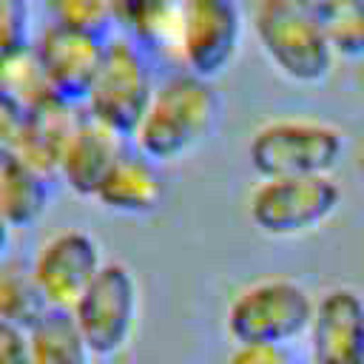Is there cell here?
Listing matches in <instances>:
<instances>
[{
	"label": "cell",
	"mask_w": 364,
	"mask_h": 364,
	"mask_svg": "<svg viewBox=\"0 0 364 364\" xmlns=\"http://www.w3.org/2000/svg\"><path fill=\"white\" fill-rule=\"evenodd\" d=\"M222 114L225 100L216 80L176 65L159 74L156 91L128 142L165 168L208 145L222 125Z\"/></svg>",
	"instance_id": "6da1fadb"
},
{
	"label": "cell",
	"mask_w": 364,
	"mask_h": 364,
	"mask_svg": "<svg viewBox=\"0 0 364 364\" xmlns=\"http://www.w3.org/2000/svg\"><path fill=\"white\" fill-rule=\"evenodd\" d=\"M316 296L293 276H262L239 290L225 304V333L233 344L293 347L307 336Z\"/></svg>",
	"instance_id": "7a4b0ae2"
},
{
	"label": "cell",
	"mask_w": 364,
	"mask_h": 364,
	"mask_svg": "<svg viewBox=\"0 0 364 364\" xmlns=\"http://www.w3.org/2000/svg\"><path fill=\"white\" fill-rule=\"evenodd\" d=\"M250 34L264 63L293 85H324L338 63L324 34L293 0H256Z\"/></svg>",
	"instance_id": "3957f363"
},
{
	"label": "cell",
	"mask_w": 364,
	"mask_h": 364,
	"mask_svg": "<svg viewBox=\"0 0 364 364\" xmlns=\"http://www.w3.org/2000/svg\"><path fill=\"white\" fill-rule=\"evenodd\" d=\"M347 139L336 122L318 117H273L253 128L247 162L259 179L333 173Z\"/></svg>",
	"instance_id": "277c9868"
},
{
	"label": "cell",
	"mask_w": 364,
	"mask_h": 364,
	"mask_svg": "<svg viewBox=\"0 0 364 364\" xmlns=\"http://www.w3.org/2000/svg\"><path fill=\"white\" fill-rule=\"evenodd\" d=\"M341 199L333 173L259 179L247 193V219L259 236L293 242L321 230L338 213Z\"/></svg>",
	"instance_id": "5b68a950"
},
{
	"label": "cell",
	"mask_w": 364,
	"mask_h": 364,
	"mask_svg": "<svg viewBox=\"0 0 364 364\" xmlns=\"http://www.w3.org/2000/svg\"><path fill=\"white\" fill-rule=\"evenodd\" d=\"M159 82L156 57L119 34H108L102 63L85 94L82 111L131 139Z\"/></svg>",
	"instance_id": "8992f818"
},
{
	"label": "cell",
	"mask_w": 364,
	"mask_h": 364,
	"mask_svg": "<svg viewBox=\"0 0 364 364\" xmlns=\"http://www.w3.org/2000/svg\"><path fill=\"white\" fill-rule=\"evenodd\" d=\"M68 313L94 358L122 355L139 330L142 290L136 273L125 262H105Z\"/></svg>",
	"instance_id": "52a82bcc"
},
{
	"label": "cell",
	"mask_w": 364,
	"mask_h": 364,
	"mask_svg": "<svg viewBox=\"0 0 364 364\" xmlns=\"http://www.w3.org/2000/svg\"><path fill=\"white\" fill-rule=\"evenodd\" d=\"M245 31L242 0H176L173 60L179 68L219 80L236 63Z\"/></svg>",
	"instance_id": "ba28073f"
},
{
	"label": "cell",
	"mask_w": 364,
	"mask_h": 364,
	"mask_svg": "<svg viewBox=\"0 0 364 364\" xmlns=\"http://www.w3.org/2000/svg\"><path fill=\"white\" fill-rule=\"evenodd\" d=\"M105 262L108 259L102 256V245L94 233L82 228H63L37 247L31 270L48 307L71 310Z\"/></svg>",
	"instance_id": "9c48e42d"
},
{
	"label": "cell",
	"mask_w": 364,
	"mask_h": 364,
	"mask_svg": "<svg viewBox=\"0 0 364 364\" xmlns=\"http://www.w3.org/2000/svg\"><path fill=\"white\" fill-rule=\"evenodd\" d=\"M105 40L108 34L48 23L31 43L37 63L43 68V77L48 82V91L60 100L82 105L97 77V68L102 63Z\"/></svg>",
	"instance_id": "30bf717a"
},
{
	"label": "cell",
	"mask_w": 364,
	"mask_h": 364,
	"mask_svg": "<svg viewBox=\"0 0 364 364\" xmlns=\"http://www.w3.org/2000/svg\"><path fill=\"white\" fill-rule=\"evenodd\" d=\"M304 341L318 364H364V293L353 284L321 290Z\"/></svg>",
	"instance_id": "8fae6325"
},
{
	"label": "cell",
	"mask_w": 364,
	"mask_h": 364,
	"mask_svg": "<svg viewBox=\"0 0 364 364\" xmlns=\"http://www.w3.org/2000/svg\"><path fill=\"white\" fill-rule=\"evenodd\" d=\"M165 199V168L145 156L131 142L119 151L105 179L100 182L94 202L125 219H142L162 208Z\"/></svg>",
	"instance_id": "7c38bea8"
},
{
	"label": "cell",
	"mask_w": 364,
	"mask_h": 364,
	"mask_svg": "<svg viewBox=\"0 0 364 364\" xmlns=\"http://www.w3.org/2000/svg\"><path fill=\"white\" fill-rule=\"evenodd\" d=\"M128 145L125 136L114 134L111 128H105L102 122H97L94 117H88L82 111L65 154L60 159L57 168V179L77 196L82 199H94L100 182L105 179L108 168L114 165V159L119 156V151Z\"/></svg>",
	"instance_id": "4fadbf2b"
},
{
	"label": "cell",
	"mask_w": 364,
	"mask_h": 364,
	"mask_svg": "<svg viewBox=\"0 0 364 364\" xmlns=\"http://www.w3.org/2000/svg\"><path fill=\"white\" fill-rule=\"evenodd\" d=\"M80 117H82V105H74L54 94L34 102L31 108H26V122H23V134L14 154L23 156L48 179H57L60 159L65 154V145Z\"/></svg>",
	"instance_id": "5bb4252c"
},
{
	"label": "cell",
	"mask_w": 364,
	"mask_h": 364,
	"mask_svg": "<svg viewBox=\"0 0 364 364\" xmlns=\"http://www.w3.org/2000/svg\"><path fill=\"white\" fill-rule=\"evenodd\" d=\"M51 199V179L14 151L0 148V213L9 228L34 225Z\"/></svg>",
	"instance_id": "9a60e30c"
},
{
	"label": "cell",
	"mask_w": 364,
	"mask_h": 364,
	"mask_svg": "<svg viewBox=\"0 0 364 364\" xmlns=\"http://www.w3.org/2000/svg\"><path fill=\"white\" fill-rule=\"evenodd\" d=\"M119 37L145 48L151 57H173L176 0H114V20Z\"/></svg>",
	"instance_id": "2e32d148"
},
{
	"label": "cell",
	"mask_w": 364,
	"mask_h": 364,
	"mask_svg": "<svg viewBox=\"0 0 364 364\" xmlns=\"http://www.w3.org/2000/svg\"><path fill=\"white\" fill-rule=\"evenodd\" d=\"M80 327L68 310L48 307L28 327V364H94Z\"/></svg>",
	"instance_id": "e0dca14e"
},
{
	"label": "cell",
	"mask_w": 364,
	"mask_h": 364,
	"mask_svg": "<svg viewBox=\"0 0 364 364\" xmlns=\"http://www.w3.org/2000/svg\"><path fill=\"white\" fill-rule=\"evenodd\" d=\"M338 60H364V0H293Z\"/></svg>",
	"instance_id": "ac0fdd59"
},
{
	"label": "cell",
	"mask_w": 364,
	"mask_h": 364,
	"mask_svg": "<svg viewBox=\"0 0 364 364\" xmlns=\"http://www.w3.org/2000/svg\"><path fill=\"white\" fill-rule=\"evenodd\" d=\"M46 310H48V301L34 279L31 262L3 256L0 259V316L28 330Z\"/></svg>",
	"instance_id": "d6986e66"
},
{
	"label": "cell",
	"mask_w": 364,
	"mask_h": 364,
	"mask_svg": "<svg viewBox=\"0 0 364 364\" xmlns=\"http://www.w3.org/2000/svg\"><path fill=\"white\" fill-rule=\"evenodd\" d=\"M0 85L17 100L23 102L26 108H31L34 102L51 97L48 91V82L43 77V68L37 63V54H34V46H28L26 51L9 57L0 63Z\"/></svg>",
	"instance_id": "ffe728a7"
},
{
	"label": "cell",
	"mask_w": 364,
	"mask_h": 364,
	"mask_svg": "<svg viewBox=\"0 0 364 364\" xmlns=\"http://www.w3.org/2000/svg\"><path fill=\"white\" fill-rule=\"evenodd\" d=\"M51 23L108 34L114 20V0H46Z\"/></svg>",
	"instance_id": "44dd1931"
},
{
	"label": "cell",
	"mask_w": 364,
	"mask_h": 364,
	"mask_svg": "<svg viewBox=\"0 0 364 364\" xmlns=\"http://www.w3.org/2000/svg\"><path fill=\"white\" fill-rule=\"evenodd\" d=\"M31 46L28 0H0V63Z\"/></svg>",
	"instance_id": "7402d4cb"
},
{
	"label": "cell",
	"mask_w": 364,
	"mask_h": 364,
	"mask_svg": "<svg viewBox=\"0 0 364 364\" xmlns=\"http://www.w3.org/2000/svg\"><path fill=\"white\" fill-rule=\"evenodd\" d=\"M23 122H26V105L17 102L3 85H0V148L14 151L23 134Z\"/></svg>",
	"instance_id": "603a6c76"
},
{
	"label": "cell",
	"mask_w": 364,
	"mask_h": 364,
	"mask_svg": "<svg viewBox=\"0 0 364 364\" xmlns=\"http://www.w3.org/2000/svg\"><path fill=\"white\" fill-rule=\"evenodd\" d=\"M225 364H296L290 347L273 344H233Z\"/></svg>",
	"instance_id": "cb8c5ba5"
},
{
	"label": "cell",
	"mask_w": 364,
	"mask_h": 364,
	"mask_svg": "<svg viewBox=\"0 0 364 364\" xmlns=\"http://www.w3.org/2000/svg\"><path fill=\"white\" fill-rule=\"evenodd\" d=\"M0 364H28V330L0 316Z\"/></svg>",
	"instance_id": "d4e9b609"
},
{
	"label": "cell",
	"mask_w": 364,
	"mask_h": 364,
	"mask_svg": "<svg viewBox=\"0 0 364 364\" xmlns=\"http://www.w3.org/2000/svg\"><path fill=\"white\" fill-rule=\"evenodd\" d=\"M9 239H11V228H9V222H6L3 213H0V259H3L6 250H9Z\"/></svg>",
	"instance_id": "484cf974"
},
{
	"label": "cell",
	"mask_w": 364,
	"mask_h": 364,
	"mask_svg": "<svg viewBox=\"0 0 364 364\" xmlns=\"http://www.w3.org/2000/svg\"><path fill=\"white\" fill-rule=\"evenodd\" d=\"M355 173H358L361 185H364V142H361L358 151H355Z\"/></svg>",
	"instance_id": "4316f807"
},
{
	"label": "cell",
	"mask_w": 364,
	"mask_h": 364,
	"mask_svg": "<svg viewBox=\"0 0 364 364\" xmlns=\"http://www.w3.org/2000/svg\"><path fill=\"white\" fill-rule=\"evenodd\" d=\"M301 364H318V361H313V358H307V361H301Z\"/></svg>",
	"instance_id": "83f0119b"
}]
</instances>
